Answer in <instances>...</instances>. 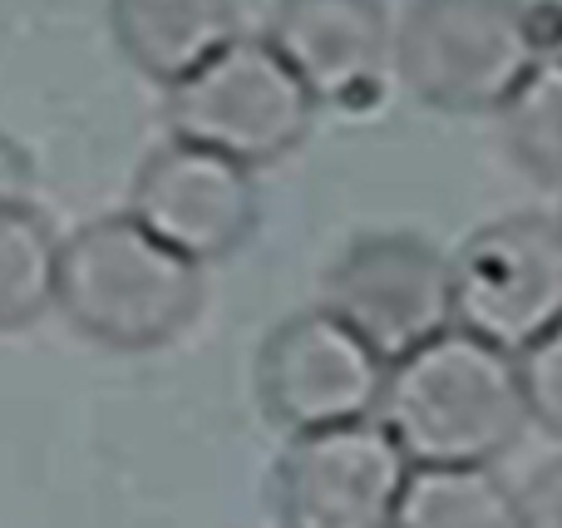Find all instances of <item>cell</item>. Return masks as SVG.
<instances>
[{
  "label": "cell",
  "instance_id": "obj_1",
  "mask_svg": "<svg viewBox=\"0 0 562 528\" xmlns=\"http://www.w3.org/2000/svg\"><path fill=\"white\" fill-rule=\"evenodd\" d=\"M375 420L409 464H494L528 425L518 361L445 326L385 366Z\"/></svg>",
  "mask_w": 562,
  "mask_h": 528
},
{
  "label": "cell",
  "instance_id": "obj_2",
  "mask_svg": "<svg viewBox=\"0 0 562 528\" xmlns=\"http://www.w3.org/2000/svg\"><path fill=\"white\" fill-rule=\"evenodd\" d=\"M203 267L178 257L128 213L59 237L55 306L85 341L119 356L178 341L203 312Z\"/></svg>",
  "mask_w": 562,
  "mask_h": 528
},
{
  "label": "cell",
  "instance_id": "obj_3",
  "mask_svg": "<svg viewBox=\"0 0 562 528\" xmlns=\"http://www.w3.org/2000/svg\"><path fill=\"white\" fill-rule=\"evenodd\" d=\"M548 55L528 0H409L395 25V75L439 114H498Z\"/></svg>",
  "mask_w": 562,
  "mask_h": 528
},
{
  "label": "cell",
  "instance_id": "obj_4",
  "mask_svg": "<svg viewBox=\"0 0 562 528\" xmlns=\"http://www.w3.org/2000/svg\"><path fill=\"white\" fill-rule=\"evenodd\" d=\"M164 119L178 144L223 154L257 173L306 144L316 99L267 35H233L213 59L164 89Z\"/></svg>",
  "mask_w": 562,
  "mask_h": 528
},
{
  "label": "cell",
  "instance_id": "obj_5",
  "mask_svg": "<svg viewBox=\"0 0 562 528\" xmlns=\"http://www.w3.org/2000/svg\"><path fill=\"white\" fill-rule=\"evenodd\" d=\"M449 322L518 356L562 322V233L543 213H508L449 252Z\"/></svg>",
  "mask_w": 562,
  "mask_h": 528
},
{
  "label": "cell",
  "instance_id": "obj_6",
  "mask_svg": "<svg viewBox=\"0 0 562 528\" xmlns=\"http://www.w3.org/2000/svg\"><path fill=\"white\" fill-rule=\"evenodd\" d=\"M257 405L281 435L336 430L375 420L385 391V361L326 306L291 312L257 351Z\"/></svg>",
  "mask_w": 562,
  "mask_h": 528
},
{
  "label": "cell",
  "instance_id": "obj_7",
  "mask_svg": "<svg viewBox=\"0 0 562 528\" xmlns=\"http://www.w3.org/2000/svg\"><path fill=\"white\" fill-rule=\"evenodd\" d=\"M321 306L380 361H400L449 322V257L419 233H360L326 267Z\"/></svg>",
  "mask_w": 562,
  "mask_h": 528
},
{
  "label": "cell",
  "instance_id": "obj_8",
  "mask_svg": "<svg viewBox=\"0 0 562 528\" xmlns=\"http://www.w3.org/2000/svg\"><path fill=\"white\" fill-rule=\"evenodd\" d=\"M409 460L380 420L291 435L277 454L267 499L277 528H390Z\"/></svg>",
  "mask_w": 562,
  "mask_h": 528
},
{
  "label": "cell",
  "instance_id": "obj_9",
  "mask_svg": "<svg viewBox=\"0 0 562 528\" xmlns=\"http://www.w3.org/2000/svg\"><path fill=\"white\" fill-rule=\"evenodd\" d=\"M128 217L193 267H207L233 257L257 233L262 198L252 168L168 138L138 164Z\"/></svg>",
  "mask_w": 562,
  "mask_h": 528
},
{
  "label": "cell",
  "instance_id": "obj_10",
  "mask_svg": "<svg viewBox=\"0 0 562 528\" xmlns=\"http://www.w3.org/2000/svg\"><path fill=\"white\" fill-rule=\"evenodd\" d=\"M267 45L321 104H366L380 94L395 25L380 0H277Z\"/></svg>",
  "mask_w": 562,
  "mask_h": 528
},
{
  "label": "cell",
  "instance_id": "obj_11",
  "mask_svg": "<svg viewBox=\"0 0 562 528\" xmlns=\"http://www.w3.org/2000/svg\"><path fill=\"white\" fill-rule=\"evenodd\" d=\"M109 35L138 75L173 89L237 35V0H109Z\"/></svg>",
  "mask_w": 562,
  "mask_h": 528
},
{
  "label": "cell",
  "instance_id": "obj_12",
  "mask_svg": "<svg viewBox=\"0 0 562 528\" xmlns=\"http://www.w3.org/2000/svg\"><path fill=\"white\" fill-rule=\"evenodd\" d=\"M390 528H518V494L494 464H409Z\"/></svg>",
  "mask_w": 562,
  "mask_h": 528
},
{
  "label": "cell",
  "instance_id": "obj_13",
  "mask_svg": "<svg viewBox=\"0 0 562 528\" xmlns=\"http://www.w3.org/2000/svg\"><path fill=\"white\" fill-rule=\"evenodd\" d=\"M59 237L35 203H0V332H25L55 306Z\"/></svg>",
  "mask_w": 562,
  "mask_h": 528
},
{
  "label": "cell",
  "instance_id": "obj_14",
  "mask_svg": "<svg viewBox=\"0 0 562 528\" xmlns=\"http://www.w3.org/2000/svg\"><path fill=\"white\" fill-rule=\"evenodd\" d=\"M504 148L533 183L562 193V59L543 55L498 109Z\"/></svg>",
  "mask_w": 562,
  "mask_h": 528
},
{
  "label": "cell",
  "instance_id": "obj_15",
  "mask_svg": "<svg viewBox=\"0 0 562 528\" xmlns=\"http://www.w3.org/2000/svg\"><path fill=\"white\" fill-rule=\"evenodd\" d=\"M514 361H518V385H524L528 420L543 425V435L562 440V322L548 326Z\"/></svg>",
  "mask_w": 562,
  "mask_h": 528
},
{
  "label": "cell",
  "instance_id": "obj_16",
  "mask_svg": "<svg viewBox=\"0 0 562 528\" xmlns=\"http://www.w3.org/2000/svg\"><path fill=\"white\" fill-rule=\"evenodd\" d=\"M518 494V528H562V460H548L528 474Z\"/></svg>",
  "mask_w": 562,
  "mask_h": 528
},
{
  "label": "cell",
  "instance_id": "obj_17",
  "mask_svg": "<svg viewBox=\"0 0 562 528\" xmlns=\"http://www.w3.org/2000/svg\"><path fill=\"white\" fill-rule=\"evenodd\" d=\"M35 193V164L10 134H0V203H30Z\"/></svg>",
  "mask_w": 562,
  "mask_h": 528
},
{
  "label": "cell",
  "instance_id": "obj_18",
  "mask_svg": "<svg viewBox=\"0 0 562 528\" xmlns=\"http://www.w3.org/2000/svg\"><path fill=\"white\" fill-rule=\"evenodd\" d=\"M543 45H548V55L562 59V0L553 5V15L543 20Z\"/></svg>",
  "mask_w": 562,
  "mask_h": 528
},
{
  "label": "cell",
  "instance_id": "obj_19",
  "mask_svg": "<svg viewBox=\"0 0 562 528\" xmlns=\"http://www.w3.org/2000/svg\"><path fill=\"white\" fill-rule=\"evenodd\" d=\"M553 223H558V233H562V203H558V217H553Z\"/></svg>",
  "mask_w": 562,
  "mask_h": 528
}]
</instances>
